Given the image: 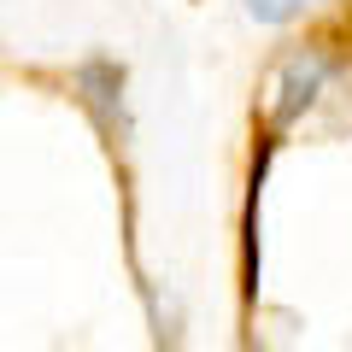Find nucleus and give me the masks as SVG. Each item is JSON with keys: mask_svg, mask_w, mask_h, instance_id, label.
I'll list each match as a JSON object with an SVG mask.
<instances>
[{"mask_svg": "<svg viewBox=\"0 0 352 352\" xmlns=\"http://www.w3.org/2000/svg\"><path fill=\"white\" fill-rule=\"evenodd\" d=\"M329 76H335V59H329L323 47H294L288 59L276 65V82H270V118H276V129L300 124V118L323 100Z\"/></svg>", "mask_w": 352, "mask_h": 352, "instance_id": "obj_1", "label": "nucleus"}, {"mask_svg": "<svg viewBox=\"0 0 352 352\" xmlns=\"http://www.w3.org/2000/svg\"><path fill=\"white\" fill-rule=\"evenodd\" d=\"M76 88H82V106L94 112V124L106 129V135H124L129 118H124V71H118L112 59H88L82 71H76Z\"/></svg>", "mask_w": 352, "mask_h": 352, "instance_id": "obj_2", "label": "nucleus"}, {"mask_svg": "<svg viewBox=\"0 0 352 352\" xmlns=\"http://www.w3.org/2000/svg\"><path fill=\"white\" fill-rule=\"evenodd\" d=\"M305 6H311V0H247V18H258V24H288Z\"/></svg>", "mask_w": 352, "mask_h": 352, "instance_id": "obj_3", "label": "nucleus"}]
</instances>
